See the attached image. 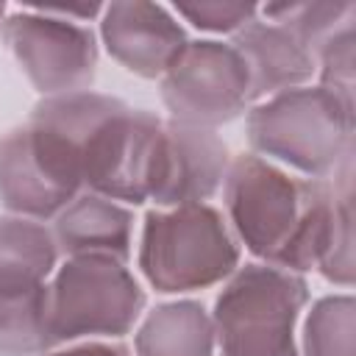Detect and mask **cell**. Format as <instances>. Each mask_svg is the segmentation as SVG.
Returning <instances> with one entry per match:
<instances>
[{"label":"cell","instance_id":"9a60e30c","mask_svg":"<svg viewBox=\"0 0 356 356\" xmlns=\"http://www.w3.org/2000/svg\"><path fill=\"white\" fill-rule=\"evenodd\" d=\"M356 300L350 292L314 300L303 320V356H353Z\"/></svg>","mask_w":356,"mask_h":356},{"label":"cell","instance_id":"5b68a950","mask_svg":"<svg viewBox=\"0 0 356 356\" xmlns=\"http://www.w3.org/2000/svg\"><path fill=\"white\" fill-rule=\"evenodd\" d=\"M145 289L125 261L67 256L47 286V345L125 337L145 312Z\"/></svg>","mask_w":356,"mask_h":356},{"label":"cell","instance_id":"277c9868","mask_svg":"<svg viewBox=\"0 0 356 356\" xmlns=\"http://www.w3.org/2000/svg\"><path fill=\"white\" fill-rule=\"evenodd\" d=\"M306 303L309 284L300 273L239 264L214 300V356H300L295 325Z\"/></svg>","mask_w":356,"mask_h":356},{"label":"cell","instance_id":"d6986e66","mask_svg":"<svg viewBox=\"0 0 356 356\" xmlns=\"http://www.w3.org/2000/svg\"><path fill=\"white\" fill-rule=\"evenodd\" d=\"M39 356H131V350L120 342H97V339H83L61 348H50Z\"/></svg>","mask_w":356,"mask_h":356},{"label":"cell","instance_id":"9c48e42d","mask_svg":"<svg viewBox=\"0 0 356 356\" xmlns=\"http://www.w3.org/2000/svg\"><path fill=\"white\" fill-rule=\"evenodd\" d=\"M228 145L217 131L164 120L150 167L147 200L153 209L209 203L225 181Z\"/></svg>","mask_w":356,"mask_h":356},{"label":"cell","instance_id":"3957f363","mask_svg":"<svg viewBox=\"0 0 356 356\" xmlns=\"http://www.w3.org/2000/svg\"><path fill=\"white\" fill-rule=\"evenodd\" d=\"M242 259L225 214L211 203L150 209L142 222L136 264L161 295L197 292L234 275Z\"/></svg>","mask_w":356,"mask_h":356},{"label":"cell","instance_id":"ba28073f","mask_svg":"<svg viewBox=\"0 0 356 356\" xmlns=\"http://www.w3.org/2000/svg\"><path fill=\"white\" fill-rule=\"evenodd\" d=\"M161 103L172 122L217 131L250 106V78L242 56L222 39H189L159 78Z\"/></svg>","mask_w":356,"mask_h":356},{"label":"cell","instance_id":"2e32d148","mask_svg":"<svg viewBox=\"0 0 356 356\" xmlns=\"http://www.w3.org/2000/svg\"><path fill=\"white\" fill-rule=\"evenodd\" d=\"M259 14L286 28L317 58L320 47L350 19H356L353 3H270L259 6Z\"/></svg>","mask_w":356,"mask_h":356},{"label":"cell","instance_id":"6da1fadb","mask_svg":"<svg viewBox=\"0 0 356 356\" xmlns=\"http://www.w3.org/2000/svg\"><path fill=\"white\" fill-rule=\"evenodd\" d=\"M328 206L331 178H303L256 153L231 156L222 209L236 242L256 261L300 275L317 270Z\"/></svg>","mask_w":356,"mask_h":356},{"label":"cell","instance_id":"ac0fdd59","mask_svg":"<svg viewBox=\"0 0 356 356\" xmlns=\"http://www.w3.org/2000/svg\"><path fill=\"white\" fill-rule=\"evenodd\" d=\"M172 14L178 19H186L192 28L203 31V33H214V36H234L242 25H248L256 14L259 6L250 3H178L172 6Z\"/></svg>","mask_w":356,"mask_h":356},{"label":"cell","instance_id":"30bf717a","mask_svg":"<svg viewBox=\"0 0 356 356\" xmlns=\"http://www.w3.org/2000/svg\"><path fill=\"white\" fill-rule=\"evenodd\" d=\"M97 22L106 53L128 72L147 81H159L189 42L186 28L172 8L161 3H108Z\"/></svg>","mask_w":356,"mask_h":356},{"label":"cell","instance_id":"7c38bea8","mask_svg":"<svg viewBox=\"0 0 356 356\" xmlns=\"http://www.w3.org/2000/svg\"><path fill=\"white\" fill-rule=\"evenodd\" d=\"M134 209L111 197L81 192L53 220V239L58 256H108L117 261L131 259L134 250Z\"/></svg>","mask_w":356,"mask_h":356},{"label":"cell","instance_id":"8992f818","mask_svg":"<svg viewBox=\"0 0 356 356\" xmlns=\"http://www.w3.org/2000/svg\"><path fill=\"white\" fill-rule=\"evenodd\" d=\"M58 259L47 222L0 217V356L50 350L47 286Z\"/></svg>","mask_w":356,"mask_h":356},{"label":"cell","instance_id":"7a4b0ae2","mask_svg":"<svg viewBox=\"0 0 356 356\" xmlns=\"http://www.w3.org/2000/svg\"><path fill=\"white\" fill-rule=\"evenodd\" d=\"M250 153L303 178H331L353 153V103L323 86H298L245 111Z\"/></svg>","mask_w":356,"mask_h":356},{"label":"cell","instance_id":"ffe728a7","mask_svg":"<svg viewBox=\"0 0 356 356\" xmlns=\"http://www.w3.org/2000/svg\"><path fill=\"white\" fill-rule=\"evenodd\" d=\"M6 14H8V6H6V3H0V22H3V17H6Z\"/></svg>","mask_w":356,"mask_h":356},{"label":"cell","instance_id":"4fadbf2b","mask_svg":"<svg viewBox=\"0 0 356 356\" xmlns=\"http://www.w3.org/2000/svg\"><path fill=\"white\" fill-rule=\"evenodd\" d=\"M134 356H214L211 314L197 300L156 306L136 328Z\"/></svg>","mask_w":356,"mask_h":356},{"label":"cell","instance_id":"e0dca14e","mask_svg":"<svg viewBox=\"0 0 356 356\" xmlns=\"http://www.w3.org/2000/svg\"><path fill=\"white\" fill-rule=\"evenodd\" d=\"M353 19L345 22L317 53V86L353 103Z\"/></svg>","mask_w":356,"mask_h":356},{"label":"cell","instance_id":"8fae6325","mask_svg":"<svg viewBox=\"0 0 356 356\" xmlns=\"http://www.w3.org/2000/svg\"><path fill=\"white\" fill-rule=\"evenodd\" d=\"M231 44L248 67L253 103L286 89L306 86L317 72L314 53L303 47L286 28L270 22L261 14L242 25L231 36Z\"/></svg>","mask_w":356,"mask_h":356},{"label":"cell","instance_id":"52a82bcc","mask_svg":"<svg viewBox=\"0 0 356 356\" xmlns=\"http://www.w3.org/2000/svg\"><path fill=\"white\" fill-rule=\"evenodd\" d=\"M0 42L42 97L86 92L97 75V33L56 6H14L0 22Z\"/></svg>","mask_w":356,"mask_h":356},{"label":"cell","instance_id":"5bb4252c","mask_svg":"<svg viewBox=\"0 0 356 356\" xmlns=\"http://www.w3.org/2000/svg\"><path fill=\"white\" fill-rule=\"evenodd\" d=\"M317 273L342 289L353 286V153L331 172V206Z\"/></svg>","mask_w":356,"mask_h":356}]
</instances>
